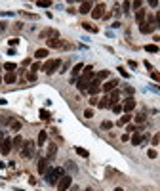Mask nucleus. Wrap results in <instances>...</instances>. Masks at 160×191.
<instances>
[{
    "label": "nucleus",
    "mask_w": 160,
    "mask_h": 191,
    "mask_svg": "<svg viewBox=\"0 0 160 191\" xmlns=\"http://www.w3.org/2000/svg\"><path fill=\"white\" fill-rule=\"evenodd\" d=\"M48 46L50 48H59V46H65L59 38H48Z\"/></svg>",
    "instance_id": "obj_18"
},
{
    "label": "nucleus",
    "mask_w": 160,
    "mask_h": 191,
    "mask_svg": "<svg viewBox=\"0 0 160 191\" xmlns=\"http://www.w3.org/2000/svg\"><path fill=\"white\" fill-rule=\"evenodd\" d=\"M128 65H130L132 69H133V67H137V61H133V59H130V61H128Z\"/></svg>",
    "instance_id": "obj_48"
},
{
    "label": "nucleus",
    "mask_w": 160,
    "mask_h": 191,
    "mask_svg": "<svg viewBox=\"0 0 160 191\" xmlns=\"http://www.w3.org/2000/svg\"><path fill=\"white\" fill-rule=\"evenodd\" d=\"M107 76H109V71H101V73H97V75H95V79L101 82L103 79H107Z\"/></svg>",
    "instance_id": "obj_30"
},
{
    "label": "nucleus",
    "mask_w": 160,
    "mask_h": 191,
    "mask_svg": "<svg viewBox=\"0 0 160 191\" xmlns=\"http://www.w3.org/2000/svg\"><path fill=\"white\" fill-rule=\"evenodd\" d=\"M74 151H76V153H78V155H80V157H84V159H88V157H90V153H88V151H86V149H82V147H76V149H74Z\"/></svg>",
    "instance_id": "obj_27"
},
{
    "label": "nucleus",
    "mask_w": 160,
    "mask_h": 191,
    "mask_svg": "<svg viewBox=\"0 0 160 191\" xmlns=\"http://www.w3.org/2000/svg\"><path fill=\"white\" fill-rule=\"evenodd\" d=\"M55 155H57V145L54 143V145H50V147H48V157H46V159H48V161H54Z\"/></svg>",
    "instance_id": "obj_13"
},
{
    "label": "nucleus",
    "mask_w": 160,
    "mask_h": 191,
    "mask_svg": "<svg viewBox=\"0 0 160 191\" xmlns=\"http://www.w3.org/2000/svg\"><path fill=\"white\" fill-rule=\"evenodd\" d=\"M33 155H34V143H33V142H23L21 157H23V159H31Z\"/></svg>",
    "instance_id": "obj_3"
},
{
    "label": "nucleus",
    "mask_w": 160,
    "mask_h": 191,
    "mask_svg": "<svg viewBox=\"0 0 160 191\" xmlns=\"http://www.w3.org/2000/svg\"><path fill=\"white\" fill-rule=\"evenodd\" d=\"M130 121H132V115H124L120 121H118V124H128Z\"/></svg>",
    "instance_id": "obj_33"
},
{
    "label": "nucleus",
    "mask_w": 160,
    "mask_h": 191,
    "mask_svg": "<svg viewBox=\"0 0 160 191\" xmlns=\"http://www.w3.org/2000/svg\"><path fill=\"white\" fill-rule=\"evenodd\" d=\"M112 111H115L116 115H118V113H122L124 109H122V105H120V103H115V105H112Z\"/></svg>",
    "instance_id": "obj_36"
},
{
    "label": "nucleus",
    "mask_w": 160,
    "mask_h": 191,
    "mask_svg": "<svg viewBox=\"0 0 160 191\" xmlns=\"http://www.w3.org/2000/svg\"><path fill=\"white\" fill-rule=\"evenodd\" d=\"M0 82H2V79H0Z\"/></svg>",
    "instance_id": "obj_54"
},
{
    "label": "nucleus",
    "mask_w": 160,
    "mask_h": 191,
    "mask_svg": "<svg viewBox=\"0 0 160 191\" xmlns=\"http://www.w3.org/2000/svg\"><path fill=\"white\" fill-rule=\"evenodd\" d=\"M38 6H40V8H50L51 2H38Z\"/></svg>",
    "instance_id": "obj_44"
},
{
    "label": "nucleus",
    "mask_w": 160,
    "mask_h": 191,
    "mask_svg": "<svg viewBox=\"0 0 160 191\" xmlns=\"http://www.w3.org/2000/svg\"><path fill=\"white\" fill-rule=\"evenodd\" d=\"M71 184H73V178H71L69 174H65V176L57 182V191H67L71 187Z\"/></svg>",
    "instance_id": "obj_4"
},
{
    "label": "nucleus",
    "mask_w": 160,
    "mask_h": 191,
    "mask_svg": "<svg viewBox=\"0 0 160 191\" xmlns=\"http://www.w3.org/2000/svg\"><path fill=\"white\" fill-rule=\"evenodd\" d=\"M82 71H84V65H82V63H76V65L73 67V71H71V73H73V80L82 73Z\"/></svg>",
    "instance_id": "obj_16"
},
{
    "label": "nucleus",
    "mask_w": 160,
    "mask_h": 191,
    "mask_svg": "<svg viewBox=\"0 0 160 191\" xmlns=\"http://www.w3.org/2000/svg\"><path fill=\"white\" fill-rule=\"evenodd\" d=\"M101 128H103V130H109V128H112V122L111 121H103L101 122Z\"/></svg>",
    "instance_id": "obj_34"
},
{
    "label": "nucleus",
    "mask_w": 160,
    "mask_h": 191,
    "mask_svg": "<svg viewBox=\"0 0 160 191\" xmlns=\"http://www.w3.org/2000/svg\"><path fill=\"white\" fill-rule=\"evenodd\" d=\"M143 142V136H141V134H133V136H132V145H139V143H141Z\"/></svg>",
    "instance_id": "obj_23"
},
{
    "label": "nucleus",
    "mask_w": 160,
    "mask_h": 191,
    "mask_svg": "<svg viewBox=\"0 0 160 191\" xmlns=\"http://www.w3.org/2000/svg\"><path fill=\"white\" fill-rule=\"evenodd\" d=\"M27 79H29V80H34V79H36V73H33V71H31V73L27 75Z\"/></svg>",
    "instance_id": "obj_45"
},
{
    "label": "nucleus",
    "mask_w": 160,
    "mask_h": 191,
    "mask_svg": "<svg viewBox=\"0 0 160 191\" xmlns=\"http://www.w3.org/2000/svg\"><path fill=\"white\" fill-rule=\"evenodd\" d=\"M10 126H12V130H15V132L21 130V122H19V121H12V122H10Z\"/></svg>",
    "instance_id": "obj_29"
},
{
    "label": "nucleus",
    "mask_w": 160,
    "mask_h": 191,
    "mask_svg": "<svg viewBox=\"0 0 160 191\" xmlns=\"http://www.w3.org/2000/svg\"><path fill=\"white\" fill-rule=\"evenodd\" d=\"M12 142H13V149H21L23 147V138L21 136H15Z\"/></svg>",
    "instance_id": "obj_22"
},
{
    "label": "nucleus",
    "mask_w": 160,
    "mask_h": 191,
    "mask_svg": "<svg viewBox=\"0 0 160 191\" xmlns=\"http://www.w3.org/2000/svg\"><path fill=\"white\" fill-rule=\"evenodd\" d=\"M40 37L42 38H46V37H51V38H57V31H42V33H40Z\"/></svg>",
    "instance_id": "obj_21"
},
{
    "label": "nucleus",
    "mask_w": 160,
    "mask_h": 191,
    "mask_svg": "<svg viewBox=\"0 0 160 191\" xmlns=\"http://www.w3.org/2000/svg\"><path fill=\"white\" fill-rule=\"evenodd\" d=\"M40 69H42V65H40V63H33V67H31L33 73H36V71H40Z\"/></svg>",
    "instance_id": "obj_40"
},
{
    "label": "nucleus",
    "mask_w": 160,
    "mask_h": 191,
    "mask_svg": "<svg viewBox=\"0 0 160 191\" xmlns=\"http://www.w3.org/2000/svg\"><path fill=\"white\" fill-rule=\"evenodd\" d=\"M103 13H105V4H97V6H94V10H92V17L94 19L103 17Z\"/></svg>",
    "instance_id": "obj_6"
},
{
    "label": "nucleus",
    "mask_w": 160,
    "mask_h": 191,
    "mask_svg": "<svg viewBox=\"0 0 160 191\" xmlns=\"http://www.w3.org/2000/svg\"><path fill=\"white\" fill-rule=\"evenodd\" d=\"M132 6H133V10H141L143 2H141V0H135V2H132Z\"/></svg>",
    "instance_id": "obj_37"
},
{
    "label": "nucleus",
    "mask_w": 160,
    "mask_h": 191,
    "mask_svg": "<svg viewBox=\"0 0 160 191\" xmlns=\"http://www.w3.org/2000/svg\"><path fill=\"white\" fill-rule=\"evenodd\" d=\"M88 84H90V80L84 79V76H80L78 82H76V88H78L80 92H86V90H88Z\"/></svg>",
    "instance_id": "obj_10"
},
{
    "label": "nucleus",
    "mask_w": 160,
    "mask_h": 191,
    "mask_svg": "<svg viewBox=\"0 0 160 191\" xmlns=\"http://www.w3.org/2000/svg\"><path fill=\"white\" fill-rule=\"evenodd\" d=\"M71 191H80V189H78V187H76V185H74V187H73V189H71Z\"/></svg>",
    "instance_id": "obj_51"
},
{
    "label": "nucleus",
    "mask_w": 160,
    "mask_h": 191,
    "mask_svg": "<svg viewBox=\"0 0 160 191\" xmlns=\"http://www.w3.org/2000/svg\"><path fill=\"white\" fill-rule=\"evenodd\" d=\"M84 117H86V118H92V117H94V111H92V109H86V111H84Z\"/></svg>",
    "instance_id": "obj_42"
},
{
    "label": "nucleus",
    "mask_w": 160,
    "mask_h": 191,
    "mask_svg": "<svg viewBox=\"0 0 160 191\" xmlns=\"http://www.w3.org/2000/svg\"><path fill=\"white\" fill-rule=\"evenodd\" d=\"M145 17H147V15H145V10H143V8L135 12V19H137V23H139V25L145 23Z\"/></svg>",
    "instance_id": "obj_17"
},
{
    "label": "nucleus",
    "mask_w": 160,
    "mask_h": 191,
    "mask_svg": "<svg viewBox=\"0 0 160 191\" xmlns=\"http://www.w3.org/2000/svg\"><path fill=\"white\" fill-rule=\"evenodd\" d=\"M86 191H94V189H92V187H88V189H86Z\"/></svg>",
    "instance_id": "obj_53"
},
{
    "label": "nucleus",
    "mask_w": 160,
    "mask_h": 191,
    "mask_svg": "<svg viewBox=\"0 0 160 191\" xmlns=\"http://www.w3.org/2000/svg\"><path fill=\"white\" fill-rule=\"evenodd\" d=\"M122 6H124V12H128V10H130V2H124Z\"/></svg>",
    "instance_id": "obj_50"
},
{
    "label": "nucleus",
    "mask_w": 160,
    "mask_h": 191,
    "mask_svg": "<svg viewBox=\"0 0 160 191\" xmlns=\"http://www.w3.org/2000/svg\"><path fill=\"white\" fill-rule=\"evenodd\" d=\"M118 73H120L122 76H126V79H128V76H130V73H128V71L124 69V67H118Z\"/></svg>",
    "instance_id": "obj_39"
},
{
    "label": "nucleus",
    "mask_w": 160,
    "mask_h": 191,
    "mask_svg": "<svg viewBox=\"0 0 160 191\" xmlns=\"http://www.w3.org/2000/svg\"><path fill=\"white\" fill-rule=\"evenodd\" d=\"M154 21H156V27H160V12L154 15Z\"/></svg>",
    "instance_id": "obj_46"
},
{
    "label": "nucleus",
    "mask_w": 160,
    "mask_h": 191,
    "mask_svg": "<svg viewBox=\"0 0 160 191\" xmlns=\"http://www.w3.org/2000/svg\"><path fill=\"white\" fill-rule=\"evenodd\" d=\"M145 50H147V52H151V54H156V52H158V46H156V44H147V46H145Z\"/></svg>",
    "instance_id": "obj_28"
},
{
    "label": "nucleus",
    "mask_w": 160,
    "mask_h": 191,
    "mask_svg": "<svg viewBox=\"0 0 160 191\" xmlns=\"http://www.w3.org/2000/svg\"><path fill=\"white\" fill-rule=\"evenodd\" d=\"M126 130L130 132V134H135V132H139V130H141V126H135V124H128V126H126Z\"/></svg>",
    "instance_id": "obj_26"
},
{
    "label": "nucleus",
    "mask_w": 160,
    "mask_h": 191,
    "mask_svg": "<svg viewBox=\"0 0 160 191\" xmlns=\"http://www.w3.org/2000/svg\"><path fill=\"white\" fill-rule=\"evenodd\" d=\"M116 86H118V80H109L107 84H103V88H101V90L107 94V92H112V90H116Z\"/></svg>",
    "instance_id": "obj_11"
},
{
    "label": "nucleus",
    "mask_w": 160,
    "mask_h": 191,
    "mask_svg": "<svg viewBox=\"0 0 160 191\" xmlns=\"http://www.w3.org/2000/svg\"><path fill=\"white\" fill-rule=\"evenodd\" d=\"M109 101H111V107L115 105V103H118V101H120V92H118V90H112L111 96H109Z\"/></svg>",
    "instance_id": "obj_12"
},
{
    "label": "nucleus",
    "mask_w": 160,
    "mask_h": 191,
    "mask_svg": "<svg viewBox=\"0 0 160 191\" xmlns=\"http://www.w3.org/2000/svg\"><path fill=\"white\" fill-rule=\"evenodd\" d=\"M4 82H6V84H13L15 82V73H8L4 76Z\"/></svg>",
    "instance_id": "obj_25"
},
{
    "label": "nucleus",
    "mask_w": 160,
    "mask_h": 191,
    "mask_svg": "<svg viewBox=\"0 0 160 191\" xmlns=\"http://www.w3.org/2000/svg\"><path fill=\"white\" fill-rule=\"evenodd\" d=\"M97 105L101 107V109H107V107H111V101H109V97H103V100H99V103H97Z\"/></svg>",
    "instance_id": "obj_24"
},
{
    "label": "nucleus",
    "mask_w": 160,
    "mask_h": 191,
    "mask_svg": "<svg viewBox=\"0 0 160 191\" xmlns=\"http://www.w3.org/2000/svg\"><path fill=\"white\" fill-rule=\"evenodd\" d=\"M147 155H149V159H156V151H154V149H149V151H147Z\"/></svg>",
    "instance_id": "obj_41"
},
{
    "label": "nucleus",
    "mask_w": 160,
    "mask_h": 191,
    "mask_svg": "<svg viewBox=\"0 0 160 191\" xmlns=\"http://www.w3.org/2000/svg\"><path fill=\"white\" fill-rule=\"evenodd\" d=\"M46 140H48V134H46L44 130H40L38 138H36V143H38V145H44V143H46Z\"/></svg>",
    "instance_id": "obj_20"
},
{
    "label": "nucleus",
    "mask_w": 160,
    "mask_h": 191,
    "mask_svg": "<svg viewBox=\"0 0 160 191\" xmlns=\"http://www.w3.org/2000/svg\"><path fill=\"white\" fill-rule=\"evenodd\" d=\"M154 29H156V27H154V25H151V23H147V21L139 25V31H141L143 34H151V33H153Z\"/></svg>",
    "instance_id": "obj_9"
},
{
    "label": "nucleus",
    "mask_w": 160,
    "mask_h": 191,
    "mask_svg": "<svg viewBox=\"0 0 160 191\" xmlns=\"http://www.w3.org/2000/svg\"><path fill=\"white\" fill-rule=\"evenodd\" d=\"M99 90H101V84H99V80H97V79H94L90 84H88V92H90L92 96H95Z\"/></svg>",
    "instance_id": "obj_7"
},
{
    "label": "nucleus",
    "mask_w": 160,
    "mask_h": 191,
    "mask_svg": "<svg viewBox=\"0 0 160 191\" xmlns=\"http://www.w3.org/2000/svg\"><path fill=\"white\" fill-rule=\"evenodd\" d=\"M59 67H61V59H48V61L44 63L42 69H44L48 75H54L55 69H59Z\"/></svg>",
    "instance_id": "obj_2"
},
{
    "label": "nucleus",
    "mask_w": 160,
    "mask_h": 191,
    "mask_svg": "<svg viewBox=\"0 0 160 191\" xmlns=\"http://www.w3.org/2000/svg\"><path fill=\"white\" fill-rule=\"evenodd\" d=\"M122 109L126 113H132L133 109H135V100H133V97H126L124 103H122Z\"/></svg>",
    "instance_id": "obj_5"
},
{
    "label": "nucleus",
    "mask_w": 160,
    "mask_h": 191,
    "mask_svg": "<svg viewBox=\"0 0 160 191\" xmlns=\"http://www.w3.org/2000/svg\"><path fill=\"white\" fill-rule=\"evenodd\" d=\"M13 149V142L10 140V138H4V142H2V149H0V153H4V155H8L10 151Z\"/></svg>",
    "instance_id": "obj_8"
},
{
    "label": "nucleus",
    "mask_w": 160,
    "mask_h": 191,
    "mask_svg": "<svg viewBox=\"0 0 160 191\" xmlns=\"http://www.w3.org/2000/svg\"><path fill=\"white\" fill-rule=\"evenodd\" d=\"M145 115H135V122H139V124H143V122H145Z\"/></svg>",
    "instance_id": "obj_38"
},
{
    "label": "nucleus",
    "mask_w": 160,
    "mask_h": 191,
    "mask_svg": "<svg viewBox=\"0 0 160 191\" xmlns=\"http://www.w3.org/2000/svg\"><path fill=\"white\" fill-rule=\"evenodd\" d=\"M40 118H42V121H48V118H50V113L46 111V109H40Z\"/></svg>",
    "instance_id": "obj_35"
},
{
    "label": "nucleus",
    "mask_w": 160,
    "mask_h": 191,
    "mask_svg": "<svg viewBox=\"0 0 160 191\" xmlns=\"http://www.w3.org/2000/svg\"><path fill=\"white\" fill-rule=\"evenodd\" d=\"M149 6H151V8H156L158 2H156V0H151V2H149Z\"/></svg>",
    "instance_id": "obj_49"
},
{
    "label": "nucleus",
    "mask_w": 160,
    "mask_h": 191,
    "mask_svg": "<svg viewBox=\"0 0 160 191\" xmlns=\"http://www.w3.org/2000/svg\"><path fill=\"white\" fill-rule=\"evenodd\" d=\"M94 10V4L92 2H82L80 4V13H88V12H92Z\"/></svg>",
    "instance_id": "obj_14"
},
{
    "label": "nucleus",
    "mask_w": 160,
    "mask_h": 191,
    "mask_svg": "<svg viewBox=\"0 0 160 191\" xmlns=\"http://www.w3.org/2000/svg\"><path fill=\"white\" fill-rule=\"evenodd\" d=\"M63 176H65V170L61 168V166H57V168H48V170H46V182L51 184V185H54V184L57 185V182H59Z\"/></svg>",
    "instance_id": "obj_1"
},
{
    "label": "nucleus",
    "mask_w": 160,
    "mask_h": 191,
    "mask_svg": "<svg viewBox=\"0 0 160 191\" xmlns=\"http://www.w3.org/2000/svg\"><path fill=\"white\" fill-rule=\"evenodd\" d=\"M46 170H48V159H40L38 161V172L46 174Z\"/></svg>",
    "instance_id": "obj_15"
},
{
    "label": "nucleus",
    "mask_w": 160,
    "mask_h": 191,
    "mask_svg": "<svg viewBox=\"0 0 160 191\" xmlns=\"http://www.w3.org/2000/svg\"><path fill=\"white\" fill-rule=\"evenodd\" d=\"M151 76H153L154 80H160V73H154V71H153V73H151Z\"/></svg>",
    "instance_id": "obj_47"
},
{
    "label": "nucleus",
    "mask_w": 160,
    "mask_h": 191,
    "mask_svg": "<svg viewBox=\"0 0 160 191\" xmlns=\"http://www.w3.org/2000/svg\"><path fill=\"white\" fill-rule=\"evenodd\" d=\"M115 191H124V189H122V187H116V189H115Z\"/></svg>",
    "instance_id": "obj_52"
},
{
    "label": "nucleus",
    "mask_w": 160,
    "mask_h": 191,
    "mask_svg": "<svg viewBox=\"0 0 160 191\" xmlns=\"http://www.w3.org/2000/svg\"><path fill=\"white\" fill-rule=\"evenodd\" d=\"M82 27L86 31H90V33H97V27H94V25H90V23H82Z\"/></svg>",
    "instance_id": "obj_31"
},
{
    "label": "nucleus",
    "mask_w": 160,
    "mask_h": 191,
    "mask_svg": "<svg viewBox=\"0 0 160 191\" xmlns=\"http://www.w3.org/2000/svg\"><path fill=\"white\" fill-rule=\"evenodd\" d=\"M4 69H6L8 73H13V71L17 69V65H15V63H6V65H4Z\"/></svg>",
    "instance_id": "obj_32"
},
{
    "label": "nucleus",
    "mask_w": 160,
    "mask_h": 191,
    "mask_svg": "<svg viewBox=\"0 0 160 191\" xmlns=\"http://www.w3.org/2000/svg\"><path fill=\"white\" fill-rule=\"evenodd\" d=\"M97 103H99V100H97L95 96H92L90 97V105H97Z\"/></svg>",
    "instance_id": "obj_43"
},
{
    "label": "nucleus",
    "mask_w": 160,
    "mask_h": 191,
    "mask_svg": "<svg viewBox=\"0 0 160 191\" xmlns=\"http://www.w3.org/2000/svg\"><path fill=\"white\" fill-rule=\"evenodd\" d=\"M34 58H36V59H44V58H48V50H46V48H38V50H36V54H34Z\"/></svg>",
    "instance_id": "obj_19"
}]
</instances>
